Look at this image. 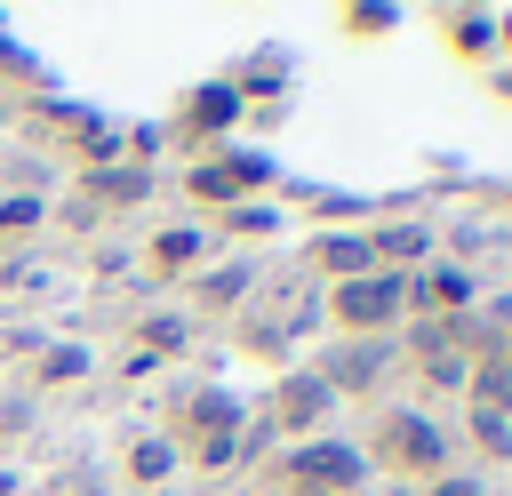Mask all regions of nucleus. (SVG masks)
<instances>
[{
  "label": "nucleus",
  "instance_id": "9d476101",
  "mask_svg": "<svg viewBox=\"0 0 512 496\" xmlns=\"http://www.w3.org/2000/svg\"><path fill=\"white\" fill-rule=\"evenodd\" d=\"M256 256H216V264H200L184 288H192V312H208V320H240L248 312V296H256Z\"/></svg>",
  "mask_w": 512,
  "mask_h": 496
},
{
  "label": "nucleus",
  "instance_id": "0eeeda50",
  "mask_svg": "<svg viewBox=\"0 0 512 496\" xmlns=\"http://www.w3.org/2000/svg\"><path fill=\"white\" fill-rule=\"evenodd\" d=\"M272 432H280V448L288 440H320V432H336L328 416H336V400H328V384L304 368V360H288L280 376H272V392H264V408H256Z\"/></svg>",
  "mask_w": 512,
  "mask_h": 496
},
{
  "label": "nucleus",
  "instance_id": "f03ea898",
  "mask_svg": "<svg viewBox=\"0 0 512 496\" xmlns=\"http://www.w3.org/2000/svg\"><path fill=\"white\" fill-rule=\"evenodd\" d=\"M360 456H368V472H384V480H400V488H424V480L456 472V464H448V424H440L432 408H416V400L376 408Z\"/></svg>",
  "mask_w": 512,
  "mask_h": 496
},
{
  "label": "nucleus",
  "instance_id": "9b49d317",
  "mask_svg": "<svg viewBox=\"0 0 512 496\" xmlns=\"http://www.w3.org/2000/svg\"><path fill=\"white\" fill-rule=\"evenodd\" d=\"M232 120H240V80H208V88H192V96L176 104V136H184L192 152H216Z\"/></svg>",
  "mask_w": 512,
  "mask_h": 496
},
{
  "label": "nucleus",
  "instance_id": "2f4dec72",
  "mask_svg": "<svg viewBox=\"0 0 512 496\" xmlns=\"http://www.w3.org/2000/svg\"><path fill=\"white\" fill-rule=\"evenodd\" d=\"M392 496H416V488H392Z\"/></svg>",
  "mask_w": 512,
  "mask_h": 496
},
{
  "label": "nucleus",
  "instance_id": "c756f323",
  "mask_svg": "<svg viewBox=\"0 0 512 496\" xmlns=\"http://www.w3.org/2000/svg\"><path fill=\"white\" fill-rule=\"evenodd\" d=\"M504 96H512V64H504Z\"/></svg>",
  "mask_w": 512,
  "mask_h": 496
},
{
  "label": "nucleus",
  "instance_id": "6e6552de",
  "mask_svg": "<svg viewBox=\"0 0 512 496\" xmlns=\"http://www.w3.org/2000/svg\"><path fill=\"white\" fill-rule=\"evenodd\" d=\"M472 304H480L472 264L432 256V264H416V272H408V320H456V312H472Z\"/></svg>",
  "mask_w": 512,
  "mask_h": 496
},
{
  "label": "nucleus",
  "instance_id": "6ab92c4d",
  "mask_svg": "<svg viewBox=\"0 0 512 496\" xmlns=\"http://www.w3.org/2000/svg\"><path fill=\"white\" fill-rule=\"evenodd\" d=\"M464 408H496V416H512V360H472V376H464Z\"/></svg>",
  "mask_w": 512,
  "mask_h": 496
},
{
  "label": "nucleus",
  "instance_id": "a211bd4d",
  "mask_svg": "<svg viewBox=\"0 0 512 496\" xmlns=\"http://www.w3.org/2000/svg\"><path fill=\"white\" fill-rule=\"evenodd\" d=\"M96 376V352L80 344V336H48L40 344V360H32V384L48 392V384H88Z\"/></svg>",
  "mask_w": 512,
  "mask_h": 496
},
{
  "label": "nucleus",
  "instance_id": "aec40b11",
  "mask_svg": "<svg viewBox=\"0 0 512 496\" xmlns=\"http://www.w3.org/2000/svg\"><path fill=\"white\" fill-rule=\"evenodd\" d=\"M232 336H240V352H264V360H280V368H288V328H280L264 304H256V312H240V320H232Z\"/></svg>",
  "mask_w": 512,
  "mask_h": 496
},
{
  "label": "nucleus",
  "instance_id": "473e14b6",
  "mask_svg": "<svg viewBox=\"0 0 512 496\" xmlns=\"http://www.w3.org/2000/svg\"><path fill=\"white\" fill-rule=\"evenodd\" d=\"M0 128H8V104H0Z\"/></svg>",
  "mask_w": 512,
  "mask_h": 496
},
{
  "label": "nucleus",
  "instance_id": "bb28decb",
  "mask_svg": "<svg viewBox=\"0 0 512 496\" xmlns=\"http://www.w3.org/2000/svg\"><path fill=\"white\" fill-rule=\"evenodd\" d=\"M304 208H312V216H368L352 192H304Z\"/></svg>",
  "mask_w": 512,
  "mask_h": 496
},
{
  "label": "nucleus",
  "instance_id": "2eb2a0df",
  "mask_svg": "<svg viewBox=\"0 0 512 496\" xmlns=\"http://www.w3.org/2000/svg\"><path fill=\"white\" fill-rule=\"evenodd\" d=\"M144 264H152L160 280H192V272L208 264V232H200V224H160V232L144 240Z\"/></svg>",
  "mask_w": 512,
  "mask_h": 496
},
{
  "label": "nucleus",
  "instance_id": "4be33fe9",
  "mask_svg": "<svg viewBox=\"0 0 512 496\" xmlns=\"http://www.w3.org/2000/svg\"><path fill=\"white\" fill-rule=\"evenodd\" d=\"M216 224H224V232H240V240H256V248H264L272 232H288V216H280L272 200H240V208H224Z\"/></svg>",
  "mask_w": 512,
  "mask_h": 496
},
{
  "label": "nucleus",
  "instance_id": "f8f14e48",
  "mask_svg": "<svg viewBox=\"0 0 512 496\" xmlns=\"http://www.w3.org/2000/svg\"><path fill=\"white\" fill-rule=\"evenodd\" d=\"M304 272H312L320 288H336V280H360V272H376V256H368L360 224H320V232H304Z\"/></svg>",
  "mask_w": 512,
  "mask_h": 496
},
{
  "label": "nucleus",
  "instance_id": "f704fd0d",
  "mask_svg": "<svg viewBox=\"0 0 512 496\" xmlns=\"http://www.w3.org/2000/svg\"><path fill=\"white\" fill-rule=\"evenodd\" d=\"M120 496H136V488H120Z\"/></svg>",
  "mask_w": 512,
  "mask_h": 496
},
{
  "label": "nucleus",
  "instance_id": "5701e85b",
  "mask_svg": "<svg viewBox=\"0 0 512 496\" xmlns=\"http://www.w3.org/2000/svg\"><path fill=\"white\" fill-rule=\"evenodd\" d=\"M416 376H424V392H448V400H464V376H472V360H456V352H432V360H408Z\"/></svg>",
  "mask_w": 512,
  "mask_h": 496
},
{
  "label": "nucleus",
  "instance_id": "ddd939ff",
  "mask_svg": "<svg viewBox=\"0 0 512 496\" xmlns=\"http://www.w3.org/2000/svg\"><path fill=\"white\" fill-rule=\"evenodd\" d=\"M152 168L144 160H104V168H80V200L104 216V208H136V200H152Z\"/></svg>",
  "mask_w": 512,
  "mask_h": 496
},
{
  "label": "nucleus",
  "instance_id": "a878e982",
  "mask_svg": "<svg viewBox=\"0 0 512 496\" xmlns=\"http://www.w3.org/2000/svg\"><path fill=\"white\" fill-rule=\"evenodd\" d=\"M32 416H40V408H32V392H8V400H0V440H24V432H32Z\"/></svg>",
  "mask_w": 512,
  "mask_h": 496
},
{
  "label": "nucleus",
  "instance_id": "7c9ffc66",
  "mask_svg": "<svg viewBox=\"0 0 512 496\" xmlns=\"http://www.w3.org/2000/svg\"><path fill=\"white\" fill-rule=\"evenodd\" d=\"M504 360H512V328H504Z\"/></svg>",
  "mask_w": 512,
  "mask_h": 496
},
{
  "label": "nucleus",
  "instance_id": "4468645a",
  "mask_svg": "<svg viewBox=\"0 0 512 496\" xmlns=\"http://www.w3.org/2000/svg\"><path fill=\"white\" fill-rule=\"evenodd\" d=\"M184 472V456H176V440L168 432H136L128 448H120V480L136 488V496H152V488H168Z\"/></svg>",
  "mask_w": 512,
  "mask_h": 496
},
{
  "label": "nucleus",
  "instance_id": "c85d7f7f",
  "mask_svg": "<svg viewBox=\"0 0 512 496\" xmlns=\"http://www.w3.org/2000/svg\"><path fill=\"white\" fill-rule=\"evenodd\" d=\"M0 496H16V472H8V464H0Z\"/></svg>",
  "mask_w": 512,
  "mask_h": 496
},
{
  "label": "nucleus",
  "instance_id": "20e7f679",
  "mask_svg": "<svg viewBox=\"0 0 512 496\" xmlns=\"http://www.w3.org/2000/svg\"><path fill=\"white\" fill-rule=\"evenodd\" d=\"M320 312H328V328L336 336H400V320H408V272H360V280H336V288H320Z\"/></svg>",
  "mask_w": 512,
  "mask_h": 496
},
{
  "label": "nucleus",
  "instance_id": "72a5a7b5",
  "mask_svg": "<svg viewBox=\"0 0 512 496\" xmlns=\"http://www.w3.org/2000/svg\"><path fill=\"white\" fill-rule=\"evenodd\" d=\"M256 496H280V488H256Z\"/></svg>",
  "mask_w": 512,
  "mask_h": 496
},
{
  "label": "nucleus",
  "instance_id": "412c9836",
  "mask_svg": "<svg viewBox=\"0 0 512 496\" xmlns=\"http://www.w3.org/2000/svg\"><path fill=\"white\" fill-rule=\"evenodd\" d=\"M464 440H472L488 464H512V416H496V408H464Z\"/></svg>",
  "mask_w": 512,
  "mask_h": 496
},
{
  "label": "nucleus",
  "instance_id": "1a4fd4ad",
  "mask_svg": "<svg viewBox=\"0 0 512 496\" xmlns=\"http://www.w3.org/2000/svg\"><path fill=\"white\" fill-rule=\"evenodd\" d=\"M360 240H368V256L384 272H416V264L440 256V224H424V216H368Z\"/></svg>",
  "mask_w": 512,
  "mask_h": 496
},
{
  "label": "nucleus",
  "instance_id": "423d86ee",
  "mask_svg": "<svg viewBox=\"0 0 512 496\" xmlns=\"http://www.w3.org/2000/svg\"><path fill=\"white\" fill-rule=\"evenodd\" d=\"M304 368L328 384V400H376L384 376L400 368V344H392V336H328Z\"/></svg>",
  "mask_w": 512,
  "mask_h": 496
},
{
  "label": "nucleus",
  "instance_id": "7ed1b4c3",
  "mask_svg": "<svg viewBox=\"0 0 512 496\" xmlns=\"http://www.w3.org/2000/svg\"><path fill=\"white\" fill-rule=\"evenodd\" d=\"M368 480H376V472H368V456H360L352 432L288 440V448L264 464V488H280V496H360Z\"/></svg>",
  "mask_w": 512,
  "mask_h": 496
},
{
  "label": "nucleus",
  "instance_id": "f3484780",
  "mask_svg": "<svg viewBox=\"0 0 512 496\" xmlns=\"http://www.w3.org/2000/svg\"><path fill=\"white\" fill-rule=\"evenodd\" d=\"M184 344H192V312H176V304H160L128 328V352H144V360H176Z\"/></svg>",
  "mask_w": 512,
  "mask_h": 496
},
{
  "label": "nucleus",
  "instance_id": "393cba45",
  "mask_svg": "<svg viewBox=\"0 0 512 496\" xmlns=\"http://www.w3.org/2000/svg\"><path fill=\"white\" fill-rule=\"evenodd\" d=\"M272 456H280V432L248 408V424H240V464H272Z\"/></svg>",
  "mask_w": 512,
  "mask_h": 496
},
{
  "label": "nucleus",
  "instance_id": "cd10ccee",
  "mask_svg": "<svg viewBox=\"0 0 512 496\" xmlns=\"http://www.w3.org/2000/svg\"><path fill=\"white\" fill-rule=\"evenodd\" d=\"M416 496H488V488H480L472 472H440V480H424Z\"/></svg>",
  "mask_w": 512,
  "mask_h": 496
},
{
  "label": "nucleus",
  "instance_id": "b1692460",
  "mask_svg": "<svg viewBox=\"0 0 512 496\" xmlns=\"http://www.w3.org/2000/svg\"><path fill=\"white\" fill-rule=\"evenodd\" d=\"M48 216V200L40 192H0V240H16V232H32Z\"/></svg>",
  "mask_w": 512,
  "mask_h": 496
},
{
  "label": "nucleus",
  "instance_id": "f257e3e1",
  "mask_svg": "<svg viewBox=\"0 0 512 496\" xmlns=\"http://www.w3.org/2000/svg\"><path fill=\"white\" fill-rule=\"evenodd\" d=\"M240 424H248V408H240L224 384H168L152 432H168L176 456H184L200 480H216V472L240 464Z\"/></svg>",
  "mask_w": 512,
  "mask_h": 496
},
{
  "label": "nucleus",
  "instance_id": "dca6fc26",
  "mask_svg": "<svg viewBox=\"0 0 512 496\" xmlns=\"http://www.w3.org/2000/svg\"><path fill=\"white\" fill-rule=\"evenodd\" d=\"M440 40H448V56L488 64L496 56V16L488 8H440Z\"/></svg>",
  "mask_w": 512,
  "mask_h": 496
},
{
  "label": "nucleus",
  "instance_id": "39448f33",
  "mask_svg": "<svg viewBox=\"0 0 512 496\" xmlns=\"http://www.w3.org/2000/svg\"><path fill=\"white\" fill-rule=\"evenodd\" d=\"M272 192V152H248V144H216V152H192L184 168V200L192 208H240V200H264Z\"/></svg>",
  "mask_w": 512,
  "mask_h": 496
}]
</instances>
